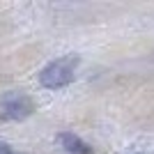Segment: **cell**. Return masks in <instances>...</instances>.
<instances>
[{"instance_id": "6da1fadb", "label": "cell", "mask_w": 154, "mask_h": 154, "mask_svg": "<svg viewBox=\"0 0 154 154\" xmlns=\"http://www.w3.org/2000/svg\"><path fill=\"white\" fill-rule=\"evenodd\" d=\"M78 62H81V58L74 55V53L48 62L44 69L39 71V83H42V88H46V90H60V88H67V85L74 81V76H76Z\"/></svg>"}, {"instance_id": "7a4b0ae2", "label": "cell", "mask_w": 154, "mask_h": 154, "mask_svg": "<svg viewBox=\"0 0 154 154\" xmlns=\"http://www.w3.org/2000/svg\"><path fill=\"white\" fill-rule=\"evenodd\" d=\"M35 113V101L23 92H7L0 97V120H26Z\"/></svg>"}, {"instance_id": "3957f363", "label": "cell", "mask_w": 154, "mask_h": 154, "mask_svg": "<svg viewBox=\"0 0 154 154\" xmlns=\"http://www.w3.org/2000/svg\"><path fill=\"white\" fill-rule=\"evenodd\" d=\"M58 143L64 147V152H69V154H94V149H92L88 143L81 140L78 136L69 134V131L60 134V136H58Z\"/></svg>"}, {"instance_id": "277c9868", "label": "cell", "mask_w": 154, "mask_h": 154, "mask_svg": "<svg viewBox=\"0 0 154 154\" xmlns=\"http://www.w3.org/2000/svg\"><path fill=\"white\" fill-rule=\"evenodd\" d=\"M0 154H16V152H14V149L9 147L7 143H2V140H0Z\"/></svg>"}]
</instances>
